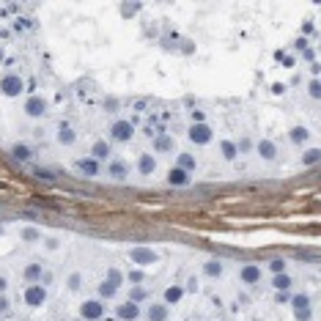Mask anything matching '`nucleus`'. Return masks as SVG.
<instances>
[{
    "label": "nucleus",
    "mask_w": 321,
    "mask_h": 321,
    "mask_svg": "<svg viewBox=\"0 0 321 321\" xmlns=\"http://www.w3.org/2000/svg\"><path fill=\"white\" fill-rule=\"evenodd\" d=\"M135 138V124L126 118H118L110 124V143H118V146H126V143H132Z\"/></svg>",
    "instance_id": "1"
},
{
    "label": "nucleus",
    "mask_w": 321,
    "mask_h": 321,
    "mask_svg": "<svg viewBox=\"0 0 321 321\" xmlns=\"http://www.w3.org/2000/svg\"><path fill=\"white\" fill-rule=\"evenodd\" d=\"M129 261H132L138 269H143V266H151V264H157L160 261V252L157 250H151V247H143V245H138V247H129Z\"/></svg>",
    "instance_id": "2"
},
{
    "label": "nucleus",
    "mask_w": 321,
    "mask_h": 321,
    "mask_svg": "<svg viewBox=\"0 0 321 321\" xmlns=\"http://www.w3.org/2000/svg\"><path fill=\"white\" fill-rule=\"evenodd\" d=\"M129 173H132V165H129L126 160H121V157H113V160L105 165V176L110 179V182H126Z\"/></svg>",
    "instance_id": "3"
},
{
    "label": "nucleus",
    "mask_w": 321,
    "mask_h": 321,
    "mask_svg": "<svg viewBox=\"0 0 321 321\" xmlns=\"http://www.w3.org/2000/svg\"><path fill=\"white\" fill-rule=\"evenodd\" d=\"M291 307H294V319L297 321H310L313 319V305L307 294H291Z\"/></svg>",
    "instance_id": "4"
},
{
    "label": "nucleus",
    "mask_w": 321,
    "mask_h": 321,
    "mask_svg": "<svg viewBox=\"0 0 321 321\" xmlns=\"http://www.w3.org/2000/svg\"><path fill=\"white\" fill-rule=\"evenodd\" d=\"M71 168H74L77 176H83V179H99V176H102V165H99L96 160H91L88 154H85V157H80V160H74V165H71Z\"/></svg>",
    "instance_id": "5"
},
{
    "label": "nucleus",
    "mask_w": 321,
    "mask_h": 321,
    "mask_svg": "<svg viewBox=\"0 0 321 321\" xmlns=\"http://www.w3.org/2000/svg\"><path fill=\"white\" fill-rule=\"evenodd\" d=\"M187 138L192 146H209L211 140H214V129L209 124H192L187 129Z\"/></svg>",
    "instance_id": "6"
},
{
    "label": "nucleus",
    "mask_w": 321,
    "mask_h": 321,
    "mask_svg": "<svg viewBox=\"0 0 321 321\" xmlns=\"http://www.w3.org/2000/svg\"><path fill=\"white\" fill-rule=\"evenodd\" d=\"M22 299H25V305L28 307H42L44 302H47V286H42V283H30V286H25Z\"/></svg>",
    "instance_id": "7"
},
{
    "label": "nucleus",
    "mask_w": 321,
    "mask_h": 321,
    "mask_svg": "<svg viewBox=\"0 0 321 321\" xmlns=\"http://www.w3.org/2000/svg\"><path fill=\"white\" fill-rule=\"evenodd\" d=\"M88 157H91V160H96L99 165H102V162H110L113 160V143L110 140H105V138H96L91 143V148H88Z\"/></svg>",
    "instance_id": "8"
},
{
    "label": "nucleus",
    "mask_w": 321,
    "mask_h": 321,
    "mask_svg": "<svg viewBox=\"0 0 321 321\" xmlns=\"http://www.w3.org/2000/svg\"><path fill=\"white\" fill-rule=\"evenodd\" d=\"M107 313V307L102 299H83L80 302V316H83L85 321H99V319H105Z\"/></svg>",
    "instance_id": "9"
},
{
    "label": "nucleus",
    "mask_w": 321,
    "mask_h": 321,
    "mask_svg": "<svg viewBox=\"0 0 321 321\" xmlns=\"http://www.w3.org/2000/svg\"><path fill=\"white\" fill-rule=\"evenodd\" d=\"M25 115H30V118H44L49 113V105H47V99L39 96V93H30L28 99H25Z\"/></svg>",
    "instance_id": "10"
},
{
    "label": "nucleus",
    "mask_w": 321,
    "mask_h": 321,
    "mask_svg": "<svg viewBox=\"0 0 321 321\" xmlns=\"http://www.w3.org/2000/svg\"><path fill=\"white\" fill-rule=\"evenodd\" d=\"M0 91L6 93V96H20L25 91V80L20 74H3L0 77Z\"/></svg>",
    "instance_id": "11"
},
{
    "label": "nucleus",
    "mask_w": 321,
    "mask_h": 321,
    "mask_svg": "<svg viewBox=\"0 0 321 321\" xmlns=\"http://www.w3.org/2000/svg\"><path fill=\"white\" fill-rule=\"evenodd\" d=\"M261 277H264V269L258 264H242V269H239V280L245 286H258Z\"/></svg>",
    "instance_id": "12"
},
{
    "label": "nucleus",
    "mask_w": 321,
    "mask_h": 321,
    "mask_svg": "<svg viewBox=\"0 0 321 321\" xmlns=\"http://www.w3.org/2000/svg\"><path fill=\"white\" fill-rule=\"evenodd\" d=\"M115 316H118L121 321H138L140 316H143V307L126 299V302H118V305H115Z\"/></svg>",
    "instance_id": "13"
},
{
    "label": "nucleus",
    "mask_w": 321,
    "mask_h": 321,
    "mask_svg": "<svg viewBox=\"0 0 321 321\" xmlns=\"http://www.w3.org/2000/svg\"><path fill=\"white\" fill-rule=\"evenodd\" d=\"M255 151H258V157H261V160L272 162V160H277L280 148H277V143H275V140H269V138H261L258 143H255Z\"/></svg>",
    "instance_id": "14"
},
{
    "label": "nucleus",
    "mask_w": 321,
    "mask_h": 321,
    "mask_svg": "<svg viewBox=\"0 0 321 321\" xmlns=\"http://www.w3.org/2000/svg\"><path fill=\"white\" fill-rule=\"evenodd\" d=\"M135 170H138V176H151L154 170H157V157L148 151L138 154V162H135Z\"/></svg>",
    "instance_id": "15"
},
{
    "label": "nucleus",
    "mask_w": 321,
    "mask_h": 321,
    "mask_svg": "<svg viewBox=\"0 0 321 321\" xmlns=\"http://www.w3.org/2000/svg\"><path fill=\"white\" fill-rule=\"evenodd\" d=\"M143 313H146V321H168L170 319V307L165 305V302H151Z\"/></svg>",
    "instance_id": "16"
},
{
    "label": "nucleus",
    "mask_w": 321,
    "mask_h": 321,
    "mask_svg": "<svg viewBox=\"0 0 321 321\" xmlns=\"http://www.w3.org/2000/svg\"><path fill=\"white\" fill-rule=\"evenodd\" d=\"M55 140L61 143V146H74V143H77V132H74V126H69L66 121H58Z\"/></svg>",
    "instance_id": "17"
},
{
    "label": "nucleus",
    "mask_w": 321,
    "mask_h": 321,
    "mask_svg": "<svg viewBox=\"0 0 321 321\" xmlns=\"http://www.w3.org/2000/svg\"><path fill=\"white\" fill-rule=\"evenodd\" d=\"M151 148H154V157H157V154H170V151L176 148V140L170 138L168 132H157V138H154Z\"/></svg>",
    "instance_id": "18"
},
{
    "label": "nucleus",
    "mask_w": 321,
    "mask_h": 321,
    "mask_svg": "<svg viewBox=\"0 0 321 321\" xmlns=\"http://www.w3.org/2000/svg\"><path fill=\"white\" fill-rule=\"evenodd\" d=\"M22 277L28 280V286H30V283H42V277H44V264H42V261H30V264H25V269H22Z\"/></svg>",
    "instance_id": "19"
},
{
    "label": "nucleus",
    "mask_w": 321,
    "mask_h": 321,
    "mask_svg": "<svg viewBox=\"0 0 321 321\" xmlns=\"http://www.w3.org/2000/svg\"><path fill=\"white\" fill-rule=\"evenodd\" d=\"M176 168H182L184 173H195L198 168V160H195V154H189V151H176Z\"/></svg>",
    "instance_id": "20"
},
{
    "label": "nucleus",
    "mask_w": 321,
    "mask_h": 321,
    "mask_svg": "<svg viewBox=\"0 0 321 321\" xmlns=\"http://www.w3.org/2000/svg\"><path fill=\"white\" fill-rule=\"evenodd\" d=\"M189 182H192V176L184 173L182 168H176V165H173V168L168 170V184H170V187H187Z\"/></svg>",
    "instance_id": "21"
},
{
    "label": "nucleus",
    "mask_w": 321,
    "mask_h": 321,
    "mask_svg": "<svg viewBox=\"0 0 321 321\" xmlns=\"http://www.w3.org/2000/svg\"><path fill=\"white\" fill-rule=\"evenodd\" d=\"M223 272H225V264H223V261H217V258H209V261H206V264H203V275H206V277H211V280L223 277Z\"/></svg>",
    "instance_id": "22"
},
{
    "label": "nucleus",
    "mask_w": 321,
    "mask_h": 321,
    "mask_svg": "<svg viewBox=\"0 0 321 321\" xmlns=\"http://www.w3.org/2000/svg\"><path fill=\"white\" fill-rule=\"evenodd\" d=\"M162 299H165V305H179V302L184 299V288L182 286H168L165 291H162Z\"/></svg>",
    "instance_id": "23"
},
{
    "label": "nucleus",
    "mask_w": 321,
    "mask_h": 321,
    "mask_svg": "<svg viewBox=\"0 0 321 321\" xmlns=\"http://www.w3.org/2000/svg\"><path fill=\"white\" fill-rule=\"evenodd\" d=\"M217 148H220V154H223V160H236L239 157V151H236V143H233V140L230 138H223L220 140V143H217Z\"/></svg>",
    "instance_id": "24"
},
{
    "label": "nucleus",
    "mask_w": 321,
    "mask_h": 321,
    "mask_svg": "<svg viewBox=\"0 0 321 321\" xmlns=\"http://www.w3.org/2000/svg\"><path fill=\"white\" fill-rule=\"evenodd\" d=\"M11 154H14V160H20V162L33 160V148H30L28 143H14V146H11Z\"/></svg>",
    "instance_id": "25"
},
{
    "label": "nucleus",
    "mask_w": 321,
    "mask_h": 321,
    "mask_svg": "<svg viewBox=\"0 0 321 321\" xmlns=\"http://www.w3.org/2000/svg\"><path fill=\"white\" fill-rule=\"evenodd\" d=\"M115 294H118V288L113 286V283H107V280H102V283H99V286H96V299H102V302L113 299Z\"/></svg>",
    "instance_id": "26"
},
{
    "label": "nucleus",
    "mask_w": 321,
    "mask_h": 321,
    "mask_svg": "<svg viewBox=\"0 0 321 321\" xmlns=\"http://www.w3.org/2000/svg\"><path fill=\"white\" fill-rule=\"evenodd\" d=\"M291 286H294V280H291V275H288V272L272 275V288H275V291H288Z\"/></svg>",
    "instance_id": "27"
},
{
    "label": "nucleus",
    "mask_w": 321,
    "mask_h": 321,
    "mask_svg": "<svg viewBox=\"0 0 321 321\" xmlns=\"http://www.w3.org/2000/svg\"><path fill=\"white\" fill-rule=\"evenodd\" d=\"M288 138H291L294 146H305L307 140H310V132H307L305 126H291V135H288Z\"/></svg>",
    "instance_id": "28"
},
{
    "label": "nucleus",
    "mask_w": 321,
    "mask_h": 321,
    "mask_svg": "<svg viewBox=\"0 0 321 321\" xmlns=\"http://www.w3.org/2000/svg\"><path fill=\"white\" fill-rule=\"evenodd\" d=\"M105 277H107V283H113L115 288H121L126 283L124 280V272H121L118 266H107V272H105Z\"/></svg>",
    "instance_id": "29"
},
{
    "label": "nucleus",
    "mask_w": 321,
    "mask_h": 321,
    "mask_svg": "<svg viewBox=\"0 0 321 321\" xmlns=\"http://www.w3.org/2000/svg\"><path fill=\"white\" fill-rule=\"evenodd\" d=\"M129 302H135V305H140L143 299H148V288H143V286H132L129 288V297H126Z\"/></svg>",
    "instance_id": "30"
},
{
    "label": "nucleus",
    "mask_w": 321,
    "mask_h": 321,
    "mask_svg": "<svg viewBox=\"0 0 321 321\" xmlns=\"http://www.w3.org/2000/svg\"><path fill=\"white\" fill-rule=\"evenodd\" d=\"M182 288H184V294H198L201 291V277H198V275H189Z\"/></svg>",
    "instance_id": "31"
},
{
    "label": "nucleus",
    "mask_w": 321,
    "mask_h": 321,
    "mask_svg": "<svg viewBox=\"0 0 321 321\" xmlns=\"http://www.w3.org/2000/svg\"><path fill=\"white\" fill-rule=\"evenodd\" d=\"M124 280H126V283H135V286H140V283L146 280V272H143V269H129V272L124 275Z\"/></svg>",
    "instance_id": "32"
},
{
    "label": "nucleus",
    "mask_w": 321,
    "mask_h": 321,
    "mask_svg": "<svg viewBox=\"0 0 321 321\" xmlns=\"http://www.w3.org/2000/svg\"><path fill=\"white\" fill-rule=\"evenodd\" d=\"M80 286H83V275H80V272H71L69 277H66V288H69V291H77Z\"/></svg>",
    "instance_id": "33"
},
{
    "label": "nucleus",
    "mask_w": 321,
    "mask_h": 321,
    "mask_svg": "<svg viewBox=\"0 0 321 321\" xmlns=\"http://www.w3.org/2000/svg\"><path fill=\"white\" fill-rule=\"evenodd\" d=\"M286 258H272V261H269V272H272V275H283V272H286Z\"/></svg>",
    "instance_id": "34"
},
{
    "label": "nucleus",
    "mask_w": 321,
    "mask_h": 321,
    "mask_svg": "<svg viewBox=\"0 0 321 321\" xmlns=\"http://www.w3.org/2000/svg\"><path fill=\"white\" fill-rule=\"evenodd\" d=\"M319 162V148H310V151H305V157H302V165H316Z\"/></svg>",
    "instance_id": "35"
},
{
    "label": "nucleus",
    "mask_w": 321,
    "mask_h": 321,
    "mask_svg": "<svg viewBox=\"0 0 321 321\" xmlns=\"http://www.w3.org/2000/svg\"><path fill=\"white\" fill-rule=\"evenodd\" d=\"M22 239L25 242H36V239H42V233H39V228H25L22 230Z\"/></svg>",
    "instance_id": "36"
},
{
    "label": "nucleus",
    "mask_w": 321,
    "mask_h": 321,
    "mask_svg": "<svg viewBox=\"0 0 321 321\" xmlns=\"http://www.w3.org/2000/svg\"><path fill=\"white\" fill-rule=\"evenodd\" d=\"M36 176H39V179H42V182H55V176L49 173L47 168H36Z\"/></svg>",
    "instance_id": "37"
},
{
    "label": "nucleus",
    "mask_w": 321,
    "mask_h": 321,
    "mask_svg": "<svg viewBox=\"0 0 321 321\" xmlns=\"http://www.w3.org/2000/svg\"><path fill=\"white\" fill-rule=\"evenodd\" d=\"M277 294V297H275V299H277V305H286V302H291V294L288 291H275Z\"/></svg>",
    "instance_id": "38"
},
{
    "label": "nucleus",
    "mask_w": 321,
    "mask_h": 321,
    "mask_svg": "<svg viewBox=\"0 0 321 321\" xmlns=\"http://www.w3.org/2000/svg\"><path fill=\"white\" fill-rule=\"evenodd\" d=\"M307 93L313 99H319V80H310V85H307Z\"/></svg>",
    "instance_id": "39"
},
{
    "label": "nucleus",
    "mask_w": 321,
    "mask_h": 321,
    "mask_svg": "<svg viewBox=\"0 0 321 321\" xmlns=\"http://www.w3.org/2000/svg\"><path fill=\"white\" fill-rule=\"evenodd\" d=\"M8 307H11L8 297H6V294H0V313H8Z\"/></svg>",
    "instance_id": "40"
},
{
    "label": "nucleus",
    "mask_w": 321,
    "mask_h": 321,
    "mask_svg": "<svg viewBox=\"0 0 321 321\" xmlns=\"http://www.w3.org/2000/svg\"><path fill=\"white\" fill-rule=\"evenodd\" d=\"M58 247H61L58 239H47V242H44V250H58Z\"/></svg>",
    "instance_id": "41"
},
{
    "label": "nucleus",
    "mask_w": 321,
    "mask_h": 321,
    "mask_svg": "<svg viewBox=\"0 0 321 321\" xmlns=\"http://www.w3.org/2000/svg\"><path fill=\"white\" fill-rule=\"evenodd\" d=\"M6 288H8V277H6V275H0V294L6 291Z\"/></svg>",
    "instance_id": "42"
},
{
    "label": "nucleus",
    "mask_w": 321,
    "mask_h": 321,
    "mask_svg": "<svg viewBox=\"0 0 321 321\" xmlns=\"http://www.w3.org/2000/svg\"><path fill=\"white\" fill-rule=\"evenodd\" d=\"M272 91H275V93H286V85H283V83H277V85L272 88Z\"/></svg>",
    "instance_id": "43"
},
{
    "label": "nucleus",
    "mask_w": 321,
    "mask_h": 321,
    "mask_svg": "<svg viewBox=\"0 0 321 321\" xmlns=\"http://www.w3.org/2000/svg\"><path fill=\"white\" fill-rule=\"evenodd\" d=\"M6 61V47H3V44H0V63Z\"/></svg>",
    "instance_id": "44"
}]
</instances>
